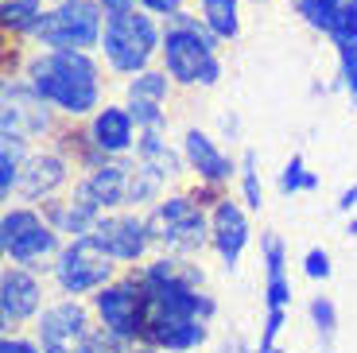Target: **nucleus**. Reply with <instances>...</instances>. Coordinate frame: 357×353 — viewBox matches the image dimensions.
I'll use <instances>...</instances> for the list:
<instances>
[{
  "label": "nucleus",
  "instance_id": "nucleus-37",
  "mask_svg": "<svg viewBox=\"0 0 357 353\" xmlns=\"http://www.w3.org/2000/svg\"><path fill=\"white\" fill-rule=\"evenodd\" d=\"M101 8H105V16H113V12H128V8H140L136 0H101Z\"/></svg>",
  "mask_w": 357,
  "mask_h": 353
},
{
  "label": "nucleus",
  "instance_id": "nucleus-17",
  "mask_svg": "<svg viewBox=\"0 0 357 353\" xmlns=\"http://www.w3.org/2000/svg\"><path fill=\"white\" fill-rule=\"evenodd\" d=\"M82 128H86V140L101 156H132L136 140H140V124L132 121L128 105L125 101H113V98L89 117V121H82Z\"/></svg>",
  "mask_w": 357,
  "mask_h": 353
},
{
  "label": "nucleus",
  "instance_id": "nucleus-11",
  "mask_svg": "<svg viewBox=\"0 0 357 353\" xmlns=\"http://www.w3.org/2000/svg\"><path fill=\"white\" fill-rule=\"evenodd\" d=\"M89 237L98 241V248L121 268V272L140 268L144 260L155 253L152 225H148V213L144 210H105Z\"/></svg>",
  "mask_w": 357,
  "mask_h": 353
},
{
  "label": "nucleus",
  "instance_id": "nucleus-30",
  "mask_svg": "<svg viewBox=\"0 0 357 353\" xmlns=\"http://www.w3.org/2000/svg\"><path fill=\"white\" fill-rule=\"evenodd\" d=\"M331 47H357V0H342L338 4V20L331 27Z\"/></svg>",
  "mask_w": 357,
  "mask_h": 353
},
{
  "label": "nucleus",
  "instance_id": "nucleus-20",
  "mask_svg": "<svg viewBox=\"0 0 357 353\" xmlns=\"http://www.w3.org/2000/svg\"><path fill=\"white\" fill-rule=\"evenodd\" d=\"M43 213H47V221H51L54 230L70 241V237H89V233H93V225H98V218L105 210H98L93 202H86V198H82L78 190L70 186L66 195L43 202Z\"/></svg>",
  "mask_w": 357,
  "mask_h": 353
},
{
  "label": "nucleus",
  "instance_id": "nucleus-8",
  "mask_svg": "<svg viewBox=\"0 0 357 353\" xmlns=\"http://www.w3.org/2000/svg\"><path fill=\"white\" fill-rule=\"evenodd\" d=\"M63 117L39 98L20 70L0 78V136H27L31 144H51Z\"/></svg>",
  "mask_w": 357,
  "mask_h": 353
},
{
  "label": "nucleus",
  "instance_id": "nucleus-6",
  "mask_svg": "<svg viewBox=\"0 0 357 353\" xmlns=\"http://www.w3.org/2000/svg\"><path fill=\"white\" fill-rule=\"evenodd\" d=\"M63 241L66 237L47 221L43 206L8 202L0 210V256H4V264H24V268H36V272H51Z\"/></svg>",
  "mask_w": 357,
  "mask_h": 353
},
{
  "label": "nucleus",
  "instance_id": "nucleus-22",
  "mask_svg": "<svg viewBox=\"0 0 357 353\" xmlns=\"http://www.w3.org/2000/svg\"><path fill=\"white\" fill-rule=\"evenodd\" d=\"M121 98H140V101H160V105H171L178 98V86L171 82V74L163 70L160 62L148 66V70L132 74V78L121 82Z\"/></svg>",
  "mask_w": 357,
  "mask_h": 353
},
{
  "label": "nucleus",
  "instance_id": "nucleus-38",
  "mask_svg": "<svg viewBox=\"0 0 357 353\" xmlns=\"http://www.w3.org/2000/svg\"><path fill=\"white\" fill-rule=\"evenodd\" d=\"M121 353H160V350H155L148 338H140V342H125V350H121Z\"/></svg>",
  "mask_w": 357,
  "mask_h": 353
},
{
  "label": "nucleus",
  "instance_id": "nucleus-21",
  "mask_svg": "<svg viewBox=\"0 0 357 353\" xmlns=\"http://www.w3.org/2000/svg\"><path fill=\"white\" fill-rule=\"evenodd\" d=\"M51 0H0V31L4 43H24L31 47V31L43 20Z\"/></svg>",
  "mask_w": 357,
  "mask_h": 353
},
{
  "label": "nucleus",
  "instance_id": "nucleus-23",
  "mask_svg": "<svg viewBox=\"0 0 357 353\" xmlns=\"http://www.w3.org/2000/svg\"><path fill=\"white\" fill-rule=\"evenodd\" d=\"M171 190V183L144 159L132 156V179H128V210H152L163 195Z\"/></svg>",
  "mask_w": 357,
  "mask_h": 353
},
{
  "label": "nucleus",
  "instance_id": "nucleus-33",
  "mask_svg": "<svg viewBox=\"0 0 357 353\" xmlns=\"http://www.w3.org/2000/svg\"><path fill=\"white\" fill-rule=\"evenodd\" d=\"M0 353H43V345L31 330H12V334H0Z\"/></svg>",
  "mask_w": 357,
  "mask_h": 353
},
{
  "label": "nucleus",
  "instance_id": "nucleus-3",
  "mask_svg": "<svg viewBox=\"0 0 357 353\" xmlns=\"http://www.w3.org/2000/svg\"><path fill=\"white\" fill-rule=\"evenodd\" d=\"M160 47H163V20L152 16L144 8H128V12H113L105 16V31H101V62L113 82H125L132 74L148 70L160 62Z\"/></svg>",
  "mask_w": 357,
  "mask_h": 353
},
{
  "label": "nucleus",
  "instance_id": "nucleus-40",
  "mask_svg": "<svg viewBox=\"0 0 357 353\" xmlns=\"http://www.w3.org/2000/svg\"><path fill=\"white\" fill-rule=\"evenodd\" d=\"M346 237H349V245L357 248V213H354V218H346Z\"/></svg>",
  "mask_w": 357,
  "mask_h": 353
},
{
  "label": "nucleus",
  "instance_id": "nucleus-32",
  "mask_svg": "<svg viewBox=\"0 0 357 353\" xmlns=\"http://www.w3.org/2000/svg\"><path fill=\"white\" fill-rule=\"evenodd\" d=\"M299 264H303V276L311 283H326L334 276V264H331V253H326V248L322 245H311L303 253V260H299Z\"/></svg>",
  "mask_w": 357,
  "mask_h": 353
},
{
  "label": "nucleus",
  "instance_id": "nucleus-34",
  "mask_svg": "<svg viewBox=\"0 0 357 353\" xmlns=\"http://www.w3.org/2000/svg\"><path fill=\"white\" fill-rule=\"evenodd\" d=\"M136 4H140L144 12H152V16H160L163 24H167V20L175 16V12H183V8H187V0H136Z\"/></svg>",
  "mask_w": 357,
  "mask_h": 353
},
{
  "label": "nucleus",
  "instance_id": "nucleus-4",
  "mask_svg": "<svg viewBox=\"0 0 357 353\" xmlns=\"http://www.w3.org/2000/svg\"><path fill=\"white\" fill-rule=\"evenodd\" d=\"M31 334L39 338L43 353H121L125 342L109 338L93 318L89 299L74 295H51L39 318L31 322Z\"/></svg>",
  "mask_w": 357,
  "mask_h": 353
},
{
  "label": "nucleus",
  "instance_id": "nucleus-9",
  "mask_svg": "<svg viewBox=\"0 0 357 353\" xmlns=\"http://www.w3.org/2000/svg\"><path fill=\"white\" fill-rule=\"evenodd\" d=\"M89 307L98 326L116 342H140L148 334V295L136 272H121L116 280H109L101 292L89 295Z\"/></svg>",
  "mask_w": 357,
  "mask_h": 353
},
{
  "label": "nucleus",
  "instance_id": "nucleus-19",
  "mask_svg": "<svg viewBox=\"0 0 357 353\" xmlns=\"http://www.w3.org/2000/svg\"><path fill=\"white\" fill-rule=\"evenodd\" d=\"M260 264H264V310H291V272H287V245L280 233H260Z\"/></svg>",
  "mask_w": 357,
  "mask_h": 353
},
{
  "label": "nucleus",
  "instance_id": "nucleus-14",
  "mask_svg": "<svg viewBox=\"0 0 357 353\" xmlns=\"http://www.w3.org/2000/svg\"><path fill=\"white\" fill-rule=\"evenodd\" d=\"M252 218L249 206L237 195H222L210 206V253L218 256L222 272H237L241 268V256L252 245Z\"/></svg>",
  "mask_w": 357,
  "mask_h": 353
},
{
  "label": "nucleus",
  "instance_id": "nucleus-39",
  "mask_svg": "<svg viewBox=\"0 0 357 353\" xmlns=\"http://www.w3.org/2000/svg\"><path fill=\"white\" fill-rule=\"evenodd\" d=\"M218 353H252V350H249V345L241 342V338H229V342H225V345H222V350H218Z\"/></svg>",
  "mask_w": 357,
  "mask_h": 353
},
{
  "label": "nucleus",
  "instance_id": "nucleus-16",
  "mask_svg": "<svg viewBox=\"0 0 357 353\" xmlns=\"http://www.w3.org/2000/svg\"><path fill=\"white\" fill-rule=\"evenodd\" d=\"M128 179H132V156H109L98 167L78 171L74 190L98 210H128Z\"/></svg>",
  "mask_w": 357,
  "mask_h": 353
},
{
  "label": "nucleus",
  "instance_id": "nucleus-31",
  "mask_svg": "<svg viewBox=\"0 0 357 353\" xmlns=\"http://www.w3.org/2000/svg\"><path fill=\"white\" fill-rule=\"evenodd\" d=\"M334 54H338V89L357 113V47H338Z\"/></svg>",
  "mask_w": 357,
  "mask_h": 353
},
{
  "label": "nucleus",
  "instance_id": "nucleus-13",
  "mask_svg": "<svg viewBox=\"0 0 357 353\" xmlns=\"http://www.w3.org/2000/svg\"><path fill=\"white\" fill-rule=\"evenodd\" d=\"M78 179V163H74L66 151H59L54 144H36V151L27 156L24 163V175H20V190H16V202H31V206H43L51 198L66 195Z\"/></svg>",
  "mask_w": 357,
  "mask_h": 353
},
{
  "label": "nucleus",
  "instance_id": "nucleus-2",
  "mask_svg": "<svg viewBox=\"0 0 357 353\" xmlns=\"http://www.w3.org/2000/svg\"><path fill=\"white\" fill-rule=\"evenodd\" d=\"M222 47L225 43L206 27L198 8H183L163 24L160 66L171 74L178 93H206V89H218L225 78Z\"/></svg>",
  "mask_w": 357,
  "mask_h": 353
},
{
  "label": "nucleus",
  "instance_id": "nucleus-1",
  "mask_svg": "<svg viewBox=\"0 0 357 353\" xmlns=\"http://www.w3.org/2000/svg\"><path fill=\"white\" fill-rule=\"evenodd\" d=\"M20 74L31 82L39 98L63 117V121H89L109 101V70L98 51H47V47H24L20 51Z\"/></svg>",
  "mask_w": 357,
  "mask_h": 353
},
{
  "label": "nucleus",
  "instance_id": "nucleus-29",
  "mask_svg": "<svg viewBox=\"0 0 357 353\" xmlns=\"http://www.w3.org/2000/svg\"><path fill=\"white\" fill-rule=\"evenodd\" d=\"M132 113V121L144 128H171V105H160V101H140V98H121Z\"/></svg>",
  "mask_w": 357,
  "mask_h": 353
},
{
  "label": "nucleus",
  "instance_id": "nucleus-27",
  "mask_svg": "<svg viewBox=\"0 0 357 353\" xmlns=\"http://www.w3.org/2000/svg\"><path fill=\"white\" fill-rule=\"evenodd\" d=\"M307 322H311L314 338H319L326 350L334 345V338H338V303L331 299V295H311L307 299Z\"/></svg>",
  "mask_w": 357,
  "mask_h": 353
},
{
  "label": "nucleus",
  "instance_id": "nucleus-36",
  "mask_svg": "<svg viewBox=\"0 0 357 353\" xmlns=\"http://www.w3.org/2000/svg\"><path fill=\"white\" fill-rule=\"evenodd\" d=\"M334 210H338L342 218H354V213H357V183L342 186L338 198H334Z\"/></svg>",
  "mask_w": 357,
  "mask_h": 353
},
{
  "label": "nucleus",
  "instance_id": "nucleus-35",
  "mask_svg": "<svg viewBox=\"0 0 357 353\" xmlns=\"http://www.w3.org/2000/svg\"><path fill=\"white\" fill-rule=\"evenodd\" d=\"M218 140H229V144L241 140V117H237V113H222V117H218Z\"/></svg>",
  "mask_w": 357,
  "mask_h": 353
},
{
  "label": "nucleus",
  "instance_id": "nucleus-25",
  "mask_svg": "<svg viewBox=\"0 0 357 353\" xmlns=\"http://www.w3.org/2000/svg\"><path fill=\"white\" fill-rule=\"evenodd\" d=\"M233 195L249 206V213L264 210V179H260V156L252 148H241L237 156V183H233Z\"/></svg>",
  "mask_w": 357,
  "mask_h": 353
},
{
  "label": "nucleus",
  "instance_id": "nucleus-10",
  "mask_svg": "<svg viewBox=\"0 0 357 353\" xmlns=\"http://www.w3.org/2000/svg\"><path fill=\"white\" fill-rule=\"evenodd\" d=\"M116 276H121V268L101 253L98 241L93 237H70V241H63V248L54 256L47 280H51L54 295L89 299V295L101 292V287H105L109 280H116Z\"/></svg>",
  "mask_w": 357,
  "mask_h": 353
},
{
  "label": "nucleus",
  "instance_id": "nucleus-7",
  "mask_svg": "<svg viewBox=\"0 0 357 353\" xmlns=\"http://www.w3.org/2000/svg\"><path fill=\"white\" fill-rule=\"evenodd\" d=\"M105 31L101 0H51L31 31V47L47 51H98Z\"/></svg>",
  "mask_w": 357,
  "mask_h": 353
},
{
  "label": "nucleus",
  "instance_id": "nucleus-12",
  "mask_svg": "<svg viewBox=\"0 0 357 353\" xmlns=\"http://www.w3.org/2000/svg\"><path fill=\"white\" fill-rule=\"evenodd\" d=\"M54 295L47 272L24 264H4L0 268V334L12 330H31V322L39 318V310L47 307V299Z\"/></svg>",
  "mask_w": 357,
  "mask_h": 353
},
{
  "label": "nucleus",
  "instance_id": "nucleus-5",
  "mask_svg": "<svg viewBox=\"0 0 357 353\" xmlns=\"http://www.w3.org/2000/svg\"><path fill=\"white\" fill-rule=\"evenodd\" d=\"M148 225H152L155 253L178 256V260H202L210 253V210L183 186H171L167 195L152 206Z\"/></svg>",
  "mask_w": 357,
  "mask_h": 353
},
{
  "label": "nucleus",
  "instance_id": "nucleus-41",
  "mask_svg": "<svg viewBox=\"0 0 357 353\" xmlns=\"http://www.w3.org/2000/svg\"><path fill=\"white\" fill-rule=\"evenodd\" d=\"M245 4H272V0H245Z\"/></svg>",
  "mask_w": 357,
  "mask_h": 353
},
{
  "label": "nucleus",
  "instance_id": "nucleus-18",
  "mask_svg": "<svg viewBox=\"0 0 357 353\" xmlns=\"http://www.w3.org/2000/svg\"><path fill=\"white\" fill-rule=\"evenodd\" d=\"M210 326L206 318H187V315H148V342L160 353H198L210 342Z\"/></svg>",
  "mask_w": 357,
  "mask_h": 353
},
{
  "label": "nucleus",
  "instance_id": "nucleus-28",
  "mask_svg": "<svg viewBox=\"0 0 357 353\" xmlns=\"http://www.w3.org/2000/svg\"><path fill=\"white\" fill-rule=\"evenodd\" d=\"M338 4H342V0H291V12L303 20L311 31L331 36L334 20H338Z\"/></svg>",
  "mask_w": 357,
  "mask_h": 353
},
{
  "label": "nucleus",
  "instance_id": "nucleus-15",
  "mask_svg": "<svg viewBox=\"0 0 357 353\" xmlns=\"http://www.w3.org/2000/svg\"><path fill=\"white\" fill-rule=\"evenodd\" d=\"M178 148H183V159H187V171L195 183H214V186L237 183V156H229L214 133L187 124L178 133Z\"/></svg>",
  "mask_w": 357,
  "mask_h": 353
},
{
  "label": "nucleus",
  "instance_id": "nucleus-24",
  "mask_svg": "<svg viewBox=\"0 0 357 353\" xmlns=\"http://www.w3.org/2000/svg\"><path fill=\"white\" fill-rule=\"evenodd\" d=\"M198 8V16L206 20V27L214 31L222 43L241 39V4L245 0H190Z\"/></svg>",
  "mask_w": 357,
  "mask_h": 353
},
{
  "label": "nucleus",
  "instance_id": "nucleus-26",
  "mask_svg": "<svg viewBox=\"0 0 357 353\" xmlns=\"http://www.w3.org/2000/svg\"><path fill=\"white\" fill-rule=\"evenodd\" d=\"M276 190L284 198H295V195H314L319 190V175H314L311 167H307V159L295 151L291 159H287L284 167H280L276 175Z\"/></svg>",
  "mask_w": 357,
  "mask_h": 353
}]
</instances>
